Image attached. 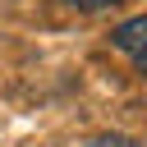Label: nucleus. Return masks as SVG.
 <instances>
[{
    "instance_id": "f257e3e1",
    "label": "nucleus",
    "mask_w": 147,
    "mask_h": 147,
    "mask_svg": "<svg viewBox=\"0 0 147 147\" xmlns=\"http://www.w3.org/2000/svg\"><path fill=\"white\" fill-rule=\"evenodd\" d=\"M110 46H115V51H124V55L133 60V69H142V64H147V18L138 14V18L119 23V28L110 32Z\"/></svg>"
},
{
    "instance_id": "f03ea898",
    "label": "nucleus",
    "mask_w": 147,
    "mask_h": 147,
    "mask_svg": "<svg viewBox=\"0 0 147 147\" xmlns=\"http://www.w3.org/2000/svg\"><path fill=\"white\" fill-rule=\"evenodd\" d=\"M87 147H138V138H124V133H101V138H92Z\"/></svg>"
},
{
    "instance_id": "7ed1b4c3",
    "label": "nucleus",
    "mask_w": 147,
    "mask_h": 147,
    "mask_svg": "<svg viewBox=\"0 0 147 147\" xmlns=\"http://www.w3.org/2000/svg\"><path fill=\"white\" fill-rule=\"evenodd\" d=\"M64 5H74V9H83V14H96V9H115V5H124V0H64Z\"/></svg>"
}]
</instances>
